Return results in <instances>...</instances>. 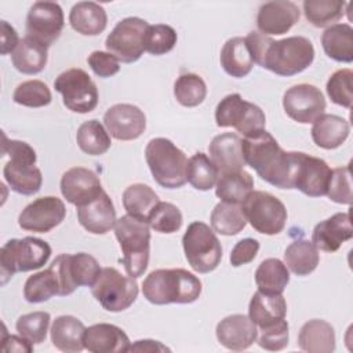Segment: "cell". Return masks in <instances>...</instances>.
Segmentation results:
<instances>
[{"mask_svg": "<svg viewBox=\"0 0 353 353\" xmlns=\"http://www.w3.org/2000/svg\"><path fill=\"white\" fill-rule=\"evenodd\" d=\"M244 39L254 63L277 76L298 74L307 69L314 59V47L303 36L273 40L259 32H250Z\"/></svg>", "mask_w": 353, "mask_h": 353, "instance_id": "cell-1", "label": "cell"}, {"mask_svg": "<svg viewBox=\"0 0 353 353\" xmlns=\"http://www.w3.org/2000/svg\"><path fill=\"white\" fill-rule=\"evenodd\" d=\"M245 165H250L268 183L279 189H294L298 152H285L274 137L261 130L241 139Z\"/></svg>", "mask_w": 353, "mask_h": 353, "instance_id": "cell-2", "label": "cell"}, {"mask_svg": "<svg viewBox=\"0 0 353 353\" xmlns=\"http://www.w3.org/2000/svg\"><path fill=\"white\" fill-rule=\"evenodd\" d=\"M201 288L200 279L181 268L153 270L142 283L143 296L153 305L192 303L201 295Z\"/></svg>", "mask_w": 353, "mask_h": 353, "instance_id": "cell-3", "label": "cell"}, {"mask_svg": "<svg viewBox=\"0 0 353 353\" xmlns=\"http://www.w3.org/2000/svg\"><path fill=\"white\" fill-rule=\"evenodd\" d=\"M1 153L10 157L4 164L3 176L11 190L23 196L37 193L43 183V175L40 168L36 167L37 156L34 149L23 141L7 139L4 135Z\"/></svg>", "mask_w": 353, "mask_h": 353, "instance_id": "cell-4", "label": "cell"}, {"mask_svg": "<svg viewBox=\"0 0 353 353\" xmlns=\"http://www.w3.org/2000/svg\"><path fill=\"white\" fill-rule=\"evenodd\" d=\"M114 234L123 252V265L128 276L141 277L149 265L150 226L148 221L123 215L116 221Z\"/></svg>", "mask_w": 353, "mask_h": 353, "instance_id": "cell-5", "label": "cell"}, {"mask_svg": "<svg viewBox=\"0 0 353 353\" xmlns=\"http://www.w3.org/2000/svg\"><path fill=\"white\" fill-rule=\"evenodd\" d=\"M145 160L153 179L165 189H178L186 183V154L167 138H153L145 148Z\"/></svg>", "mask_w": 353, "mask_h": 353, "instance_id": "cell-6", "label": "cell"}, {"mask_svg": "<svg viewBox=\"0 0 353 353\" xmlns=\"http://www.w3.org/2000/svg\"><path fill=\"white\" fill-rule=\"evenodd\" d=\"M51 256V247L37 237L11 239L0 250L1 283L18 272H30L44 266Z\"/></svg>", "mask_w": 353, "mask_h": 353, "instance_id": "cell-7", "label": "cell"}, {"mask_svg": "<svg viewBox=\"0 0 353 353\" xmlns=\"http://www.w3.org/2000/svg\"><path fill=\"white\" fill-rule=\"evenodd\" d=\"M182 245L190 268L197 273H210L218 268L222 259V245L207 223L192 222L183 237Z\"/></svg>", "mask_w": 353, "mask_h": 353, "instance_id": "cell-8", "label": "cell"}, {"mask_svg": "<svg viewBox=\"0 0 353 353\" xmlns=\"http://www.w3.org/2000/svg\"><path fill=\"white\" fill-rule=\"evenodd\" d=\"M247 222L262 234H279L287 222L284 203L272 193L252 190L240 204Z\"/></svg>", "mask_w": 353, "mask_h": 353, "instance_id": "cell-9", "label": "cell"}, {"mask_svg": "<svg viewBox=\"0 0 353 353\" xmlns=\"http://www.w3.org/2000/svg\"><path fill=\"white\" fill-rule=\"evenodd\" d=\"M215 121L221 128L232 127L243 137H250L265 130L266 116L263 110L237 92L226 95L215 108Z\"/></svg>", "mask_w": 353, "mask_h": 353, "instance_id": "cell-10", "label": "cell"}, {"mask_svg": "<svg viewBox=\"0 0 353 353\" xmlns=\"http://www.w3.org/2000/svg\"><path fill=\"white\" fill-rule=\"evenodd\" d=\"M138 284L134 277L121 274L116 268H103L91 287L92 296L108 312L128 309L138 296Z\"/></svg>", "mask_w": 353, "mask_h": 353, "instance_id": "cell-11", "label": "cell"}, {"mask_svg": "<svg viewBox=\"0 0 353 353\" xmlns=\"http://www.w3.org/2000/svg\"><path fill=\"white\" fill-rule=\"evenodd\" d=\"M59 281V296L70 295L77 287H92L101 274L98 261L85 252L59 254L51 262Z\"/></svg>", "mask_w": 353, "mask_h": 353, "instance_id": "cell-12", "label": "cell"}, {"mask_svg": "<svg viewBox=\"0 0 353 353\" xmlns=\"http://www.w3.org/2000/svg\"><path fill=\"white\" fill-rule=\"evenodd\" d=\"M54 88L62 95L63 105L74 113H90L98 105V88L90 74L72 68L62 72L54 81Z\"/></svg>", "mask_w": 353, "mask_h": 353, "instance_id": "cell-13", "label": "cell"}, {"mask_svg": "<svg viewBox=\"0 0 353 353\" xmlns=\"http://www.w3.org/2000/svg\"><path fill=\"white\" fill-rule=\"evenodd\" d=\"M149 23L138 17H128L116 23L108 34L105 46L108 52L119 62L132 63L145 52V37Z\"/></svg>", "mask_w": 353, "mask_h": 353, "instance_id": "cell-14", "label": "cell"}, {"mask_svg": "<svg viewBox=\"0 0 353 353\" xmlns=\"http://www.w3.org/2000/svg\"><path fill=\"white\" fill-rule=\"evenodd\" d=\"M63 25L65 17L58 3L36 1L26 15V36L48 48L59 39Z\"/></svg>", "mask_w": 353, "mask_h": 353, "instance_id": "cell-15", "label": "cell"}, {"mask_svg": "<svg viewBox=\"0 0 353 353\" xmlns=\"http://www.w3.org/2000/svg\"><path fill=\"white\" fill-rule=\"evenodd\" d=\"M325 98L320 88L302 83L290 87L283 95V108L290 119L301 124H310L325 110Z\"/></svg>", "mask_w": 353, "mask_h": 353, "instance_id": "cell-16", "label": "cell"}, {"mask_svg": "<svg viewBox=\"0 0 353 353\" xmlns=\"http://www.w3.org/2000/svg\"><path fill=\"white\" fill-rule=\"evenodd\" d=\"M66 216L63 201L55 196H43L29 203L18 216L21 229L33 233H48Z\"/></svg>", "mask_w": 353, "mask_h": 353, "instance_id": "cell-17", "label": "cell"}, {"mask_svg": "<svg viewBox=\"0 0 353 353\" xmlns=\"http://www.w3.org/2000/svg\"><path fill=\"white\" fill-rule=\"evenodd\" d=\"M332 170L320 157L298 152V164L294 176V189L309 197L327 194Z\"/></svg>", "mask_w": 353, "mask_h": 353, "instance_id": "cell-18", "label": "cell"}, {"mask_svg": "<svg viewBox=\"0 0 353 353\" xmlns=\"http://www.w3.org/2000/svg\"><path fill=\"white\" fill-rule=\"evenodd\" d=\"M103 124L114 139L134 141L143 134L146 116L135 105L116 103L105 112Z\"/></svg>", "mask_w": 353, "mask_h": 353, "instance_id": "cell-19", "label": "cell"}, {"mask_svg": "<svg viewBox=\"0 0 353 353\" xmlns=\"http://www.w3.org/2000/svg\"><path fill=\"white\" fill-rule=\"evenodd\" d=\"M59 186L66 201L76 207L92 201L103 192L99 176L84 167H73L63 172Z\"/></svg>", "mask_w": 353, "mask_h": 353, "instance_id": "cell-20", "label": "cell"}, {"mask_svg": "<svg viewBox=\"0 0 353 353\" xmlns=\"http://www.w3.org/2000/svg\"><path fill=\"white\" fill-rule=\"evenodd\" d=\"M299 17L301 11L294 1H268L258 10L256 28L265 36L284 34L299 21Z\"/></svg>", "mask_w": 353, "mask_h": 353, "instance_id": "cell-21", "label": "cell"}, {"mask_svg": "<svg viewBox=\"0 0 353 353\" xmlns=\"http://www.w3.org/2000/svg\"><path fill=\"white\" fill-rule=\"evenodd\" d=\"M216 339L229 350L248 349L258 338V327L245 314H230L216 324Z\"/></svg>", "mask_w": 353, "mask_h": 353, "instance_id": "cell-22", "label": "cell"}, {"mask_svg": "<svg viewBox=\"0 0 353 353\" xmlns=\"http://www.w3.org/2000/svg\"><path fill=\"white\" fill-rule=\"evenodd\" d=\"M353 237L352 219L349 212H336L317 223L312 233V243L317 250L335 252Z\"/></svg>", "mask_w": 353, "mask_h": 353, "instance_id": "cell-23", "label": "cell"}, {"mask_svg": "<svg viewBox=\"0 0 353 353\" xmlns=\"http://www.w3.org/2000/svg\"><path fill=\"white\" fill-rule=\"evenodd\" d=\"M80 225L92 234H105L116 225V210L113 201L103 190L92 201L77 207Z\"/></svg>", "mask_w": 353, "mask_h": 353, "instance_id": "cell-24", "label": "cell"}, {"mask_svg": "<svg viewBox=\"0 0 353 353\" xmlns=\"http://www.w3.org/2000/svg\"><path fill=\"white\" fill-rule=\"evenodd\" d=\"M130 346L127 334L114 324L98 323L85 328L84 347L91 353L128 352Z\"/></svg>", "mask_w": 353, "mask_h": 353, "instance_id": "cell-25", "label": "cell"}, {"mask_svg": "<svg viewBox=\"0 0 353 353\" xmlns=\"http://www.w3.org/2000/svg\"><path fill=\"white\" fill-rule=\"evenodd\" d=\"M210 159L219 174L244 170L241 138L234 132H223L212 138L210 146Z\"/></svg>", "mask_w": 353, "mask_h": 353, "instance_id": "cell-26", "label": "cell"}, {"mask_svg": "<svg viewBox=\"0 0 353 353\" xmlns=\"http://www.w3.org/2000/svg\"><path fill=\"white\" fill-rule=\"evenodd\" d=\"M287 314V302L281 294H263L256 291L248 305V317L261 330L270 327Z\"/></svg>", "mask_w": 353, "mask_h": 353, "instance_id": "cell-27", "label": "cell"}, {"mask_svg": "<svg viewBox=\"0 0 353 353\" xmlns=\"http://www.w3.org/2000/svg\"><path fill=\"white\" fill-rule=\"evenodd\" d=\"M350 125L347 120L336 114L323 113L319 116L312 125L310 134L313 142L321 149H336L349 137Z\"/></svg>", "mask_w": 353, "mask_h": 353, "instance_id": "cell-28", "label": "cell"}, {"mask_svg": "<svg viewBox=\"0 0 353 353\" xmlns=\"http://www.w3.org/2000/svg\"><path fill=\"white\" fill-rule=\"evenodd\" d=\"M84 324L74 316L63 314L57 317L51 325L52 345L65 353H79L84 347Z\"/></svg>", "mask_w": 353, "mask_h": 353, "instance_id": "cell-29", "label": "cell"}, {"mask_svg": "<svg viewBox=\"0 0 353 353\" xmlns=\"http://www.w3.org/2000/svg\"><path fill=\"white\" fill-rule=\"evenodd\" d=\"M334 327L320 319L306 321L298 334V346L307 353H332L335 350Z\"/></svg>", "mask_w": 353, "mask_h": 353, "instance_id": "cell-30", "label": "cell"}, {"mask_svg": "<svg viewBox=\"0 0 353 353\" xmlns=\"http://www.w3.org/2000/svg\"><path fill=\"white\" fill-rule=\"evenodd\" d=\"M69 23L83 36L101 34L108 25L105 8L95 1H79L69 12Z\"/></svg>", "mask_w": 353, "mask_h": 353, "instance_id": "cell-31", "label": "cell"}, {"mask_svg": "<svg viewBox=\"0 0 353 353\" xmlns=\"http://www.w3.org/2000/svg\"><path fill=\"white\" fill-rule=\"evenodd\" d=\"M321 46L325 55L336 62L353 61V28L349 23H334L321 34Z\"/></svg>", "mask_w": 353, "mask_h": 353, "instance_id": "cell-32", "label": "cell"}, {"mask_svg": "<svg viewBox=\"0 0 353 353\" xmlns=\"http://www.w3.org/2000/svg\"><path fill=\"white\" fill-rule=\"evenodd\" d=\"M14 68L23 74L40 73L48 61V48L41 43L25 36L11 54Z\"/></svg>", "mask_w": 353, "mask_h": 353, "instance_id": "cell-33", "label": "cell"}, {"mask_svg": "<svg viewBox=\"0 0 353 353\" xmlns=\"http://www.w3.org/2000/svg\"><path fill=\"white\" fill-rule=\"evenodd\" d=\"M222 69L232 77H245L254 66L252 57L244 37H232L226 40L219 55Z\"/></svg>", "mask_w": 353, "mask_h": 353, "instance_id": "cell-34", "label": "cell"}, {"mask_svg": "<svg viewBox=\"0 0 353 353\" xmlns=\"http://www.w3.org/2000/svg\"><path fill=\"white\" fill-rule=\"evenodd\" d=\"M254 190V179L245 170L222 172L215 183V194L223 203L241 204Z\"/></svg>", "mask_w": 353, "mask_h": 353, "instance_id": "cell-35", "label": "cell"}, {"mask_svg": "<svg viewBox=\"0 0 353 353\" xmlns=\"http://www.w3.org/2000/svg\"><path fill=\"white\" fill-rule=\"evenodd\" d=\"M319 261V250L305 239L292 241L284 251V263L296 276H307L314 272Z\"/></svg>", "mask_w": 353, "mask_h": 353, "instance_id": "cell-36", "label": "cell"}, {"mask_svg": "<svg viewBox=\"0 0 353 353\" xmlns=\"http://www.w3.org/2000/svg\"><path fill=\"white\" fill-rule=\"evenodd\" d=\"M290 283V270L277 258L263 259L255 270V284L263 294H283Z\"/></svg>", "mask_w": 353, "mask_h": 353, "instance_id": "cell-37", "label": "cell"}, {"mask_svg": "<svg viewBox=\"0 0 353 353\" xmlns=\"http://www.w3.org/2000/svg\"><path fill=\"white\" fill-rule=\"evenodd\" d=\"M157 193L148 185L132 183L123 192V207L128 215L148 221L150 212L159 203Z\"/></svg>", "mask_w": 353, "mask_h": 353, "instance_id": "cell-38", "label": "cell"}, {"mask_svg": "<svg viewBox=\"0 0 353 353\" xmlns=\"http://www.w3.org/2000/svg\"><path fill=\"white\" fill-rule=\"evenodd\" d=\"M210 222L212 230L222 236L239 234L247 225L241 205L223 201L214 207Z\"/></svg>", "mask_w": 353, "mask_h": 353, "instance_id": "cell-39", "label": "cell"}, {"mask_svg": "<svg viewBox=\"0 0 353 353\" xmlns=\"http://www.w3.org/2000/svg\"><path fill=\"white\" fill-rule=\"evenodd\" d=\"M55 295H59V281L52 266L29 276L25 281L23 298L29 303L47 302Z\"/></svg>", "mask_w": 353, "mask_h": 353, "instance_id": "cell-40", "label": "cell"}, {"mask_svg": "<svg viewBox=\"0 0 353 353\" xmlns=\"http://www.w3.org/2000/svg\"><path fill=\"white\" fill-rule=\"evenodd\" d=\"M76 142L80 150L90 156H101L106 153L112 145L109 132L95 119L84 121L77 128Z\"/></svg>", "mask_w": 353, "mask_h": 353, "instance_id": "cell-41", "label": "cell"}, {"mask_svg": "<svg viewBox=\"0 0 353 353\" xmlns=\"http://www.w3.org/2000/svg\"><path fill=\"white\" fill-rule=\"evenodd\" d=\"M346 6L339 0H305L302 4L306 19L316 28L334 25L343 17Z\"/></svg>", "mask_w": 353, "mask_h": 353, "instance_id": "cell-42", "label": "cell"}, {"mask_svg": "<svg viewBox=\"0 0 353 353\" xmlns=\"http://www.w3.org/2000/svg\"><path fill=\"white\" fill-rule=\"evenodd\" d=\"M218 168L214 165V163L205 153L199 152L188 160L186 181L194 189L203 192L212 189L218 181Z\"/></svg>", "mask_w": 353, "mask_h": 353, "instance_id": "cell-43", "label": "cell"}, {"mask_svg": "<svg viewBox=\"0 0 353 353\" xmlns=\"http://www.w3.org/2000/svg\"><path fill=\"white\" fill-rule=\"evenodd\" d=\"M174 97L185 108L199 106L207 97V85L196 73H182L174 83Z\"/></svg>", "mask_w": 353, "mask_h": 353, "instance_id": "cell-44", "label": "cell"}, {"mask_svg": "<svg viewBox=\"0 0 353 353\" xmlns=\"http://www.w3.org/2000/svg\"><path fill=\"white\" fill-rule=\"evenodd\" d=\"M182 212L181 210L167 201H159L148 218L149 226L159 233H175L182 228Z\"/></svg>", "mask_w": 353, "mask_h": 353, "instance_id": "cell-45", "label": "cell"}, {"mask_svg": "<svg viewBox=\"0 0 353 353\" xmlns=\"http://www.w3.org/2000/svg\"><path fill=\"white\" fill-rule=\"evenodd\" d=\"M12 101L26 108H43L51 103L52 97L46 83L41 80H28L15 88Z\"/></svg>", "mask_w": 353, "mask_h": 353, "instance_id": "cell-46", "label": "cell"}, {"mask_svg": "<svg viewBox=\"0 0 353 353\" xmlns=\"http://www.w3.org/2000/svg\"><path fill=\"white\" fill-rule=\"evenodd\" d=\"M50 320L51 316L48 312H33L22 314L17 320L15 328L21 336H23L33 345H39L46 341Z\"/></svg>", "mask_w": 353, "mask_h": 353, "instance_id": "cell-47", "label": "cell"}, {"mask_svg": "<svg viewBox=\"0 0 353 353\" xmlns=\"http://www.w3.org/2000/svg\"><path fill=\"white\" fill-rule=\"evenodd\" d=\"M330 99L339 106L352 108L353 102V72L350 69H339L334 72L325 85Z\"/></svg>", "mask_w": 353, "mask_h": 353, "instance_id": "cell-48", "label": "cell"}, {"mask_svg": "<svg viewBox=\"0 0 353 353\" xmlns=\"http://www.w3.org/2000/svg\"><path fill=\"white\" fill-rule=\"evenodd\" d=\"M178 36L172 26L165 23L149 25L145 37V51L152 55H164L176 44Z\"/></svg>", "mask_w": 353, "mask_h": 353, "instance_id": "cell-49", "label": "cell"}, {"mask_svg": "<svg viewBox=\"0 0 353 353\" xmlns=\"http://www.w3.org/2000/svg\"><path fill=\"white\" fill-rule=\"evenodd\" d=\"M325 196H328L330 200L338 204H347V205L352 204L353 194H352L350 165L336 167L332 170Z\"/></svg>", "mask_w": 353, "mask_h": 353, "instance_id": "cell-50", "label": "cell"}, {"mask_svg": "<svg viewBox=\"0 0 353 353\" xmlns=\"http://www.w3.org/2000/svg\"><path fill=\"white\" fill-rule=\"evenodd\" d=\"M288 323L285 319H283L281 321L266 327V328H261V334L256 338L258 339V345L269 352H279L283 350L284 347H287L288 345V339H290V334H288Z\"/></svg>", "mask_w": 353, "mask_h": 353, "instance_id": "cell-51", "label": "cell"}, {"mask_svg": "<svg viewBox=\"0 0 353 353\" xmlns=\"http://www.w3.org/2000/svg\"><path fill=\"white\" fill-rule=\"evenodd\" d=\"M87 62L92 72L102 79L112 77L120 70V63L117 58L108 51H92L88 55Z\"/></svg>", "mask_w": 353, "mask_h": 353, "instance_id": "cell-52", "label": "cell"}, {"mask_svg": "<svg viewBox=\"0 0 353 353\" xmlns=\"http://www.w3.org/2000/svg\"><path fill=\"white\" fill-rule=\"evenodd\" d=\"M258 251H259V241L256 239L247 237L234 244V247L232 248L229 261L232 266L239 268L254 261Z\"/></svg>", "mask_w": 353, "mask_h": 353, "instance_id": "cell-53", "label": "cell"}, {"mask_svg": "<svg viewBox=\"0 0 353 353\" xmlns=\"http://www.w3.org/2000/svg\"><path fill=\"white\" fill-rule=\"evenodd\" d=\"M0 25H1V55L12 54L17 46L19 44L21 39L17 30L7 21H1Z\"/></svg>", "mask_w": 353, "mask_h": 353, "instance_id": "cell-54", "label": "cell"}, {"mask_svg": "<svg viewBox=\"0 0 353 353\" xmlns=\"http://www.w3.org/2000/svg\"><path fill=\"white\" fill-rule=\"evenodd\" d=\"M1 350L3 352H32L33 343L18 335H7L1 338Z\"/></svg>", "mask_w": 353, "mask_h": 353, "instance_id": "cell-55", "label": "cell"}, {"mask_svg": "<svg viewBox=\"0 0 353 353\" xmlns=\"http://www.w3.org/2000/svg\"><path fill=\"white\" fill-rule=\"evenodd\" d=\"M128 350H130V352L156 353V352H170L171 349L167 347L165 345H163V343L159 342V341H153V339H141V341H137L134 345H131Z\"/></svg>", "mask_w": 353, "mask_h": 353, "instance_id": "cell-56", "label": "cell"}]
</instances>
